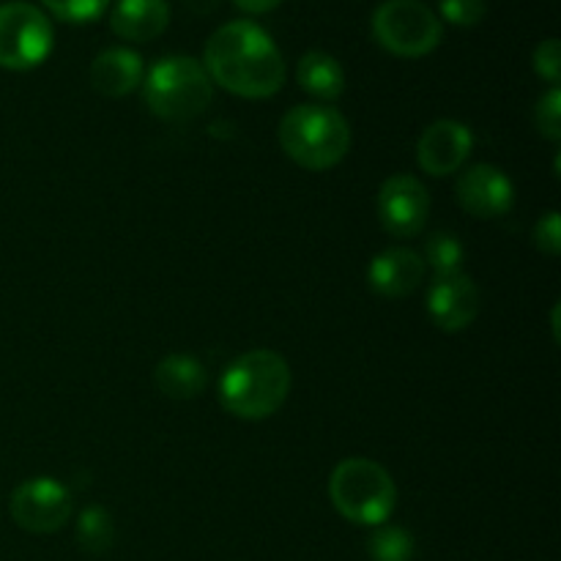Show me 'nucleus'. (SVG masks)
<instances>
[{
  "label": "nucleus",
  "instance_id": "obj_1",
  "mask_svg": "<svg viewBox=\"0 0 561 561\" xmlns=\"http://www.w3.org/2000/svg\"><path fill=\"white\" fill-rule=\"evenodd\" d=\"M211 82L241 99H268L283 88L285 60L274 38L250 20H233L211 33L203 53Z\"/></svg>",
  "mask_w": 561,
  "mask_h": 561
},
{
  "label": "nucleus",
  "instance_id": "obj_2",
  "mask_svg": "<svg viewBox=\"0 0 561 561\" xmlns=\"http://www.w3.org/2000/svg\"><path fill=\"white\" fill-rule=\"evenodd\" d=\"M290 367L277 351L255 348L241 354L219 378V403L228 414L247 422L268 420L288 400Z\"/></svg>",
  "mask_w": 561,
  "mask_h": 561
},
{
  "label": "nucleus",
  "instance_id": "obj_3",
  "mask_svg": "<svg viewBox=\"0 0 561 561\" xmlns=\"http://www.w3.org/2000/svg\"><path fill=\"white\" fill-rule=\"evenodd\" d=\"M279 146L305 170H329L345 159L351 148V126L340 110L307 102L288 110L279 121Z\"/></svg>",
  "mask_w": 561,
  "mask_h": 561
},
{
  "label": "nucleus",
  "instance_id": "obj_4",
  "mask_svg": "<svg viewBox=\"0 0 561 561\" xmlns=\"http://www.w3.org/2000/svg\"><path fill=\"white\" fill-rule=\"evenodd\" d=\"M214 85L201 60L186 55H168L157 60L142 77V102L157 118L184 124L206 113Z\"/></svg>",
  "mask_w": 561,
  "mask_h": 561
},
{
  "label": "nucleus",
  "instance_id": "obj_5",
  "mask_svg": "<svg viewBox=\"0 0 561 561\" xmlns=\"http://www.w3.org/2000/svg\"><path fill=\"white\" fill-rule=\"evenodd\" d=\"M329 499L345 520L359 526H381L398 504L392 474L370 458H348L329 477Z\"/></svg>",
  "mask_w": 561,
  "mask_h": 561
},
{
  "label": "nucleus",
  "instance_id": "obj_6",
  "mask_svg": "<svg viewBox=\"0 0 561 561\" xmlns=\"http://www.w3.org/2000/svg\"><path fill=\"white\" fill-rule=\"evenodd\" d=\"M373 36L398 58H425L442 44L444 25L422 0H383L373 14Z\"/></svg>",
  "mask_w": 561,
  "mask_h": 561
},
{
  "label": "nucleus",
  "instance_id": "obj_7",
  "mask_svg": "<svg viewBox=\"0 0 561 561\" xmlns=\"http://www.w3.org/2000/svg\"><path fill=\"white\" fill-rule=\"evenodd\" d=\"M53 44V22L42 9L25 0L0 3V69H36L49 58Z\"/></svg>",
  "mask_w": 561,
  "mask_h": 561
},
{
  "label": "nucleus",
  "instance_id": "obj_8",
  "mask_svg": "<svg viewBox=\"0 0 561 561\" xmlns=\"http://www.w3.org/2000/svg\"><path fill=\"white\" fill-rule=\"evenodd\" d=\"M9 507L16 526L33 535H53L64 529L75 513L69 488L53 477H33L16 485Z\"/></svg>",
  "mask_w": 561,
  "mask_h": 561
},
{
  "label": "nucleus",
  "instance_id": "obj_9",
  "mask_svg": "<svg viewBox=\"0 0 561 561\" xmlns=\"http://www.w3.org/2000/svg\"><path fill=\"white\" fill-rule=\"evenodd\" d=\"M427 214H431V195L414 175H389L378 190V219H381V228L394 239H411L422 233Z\"/></svg>",
  "mask_w": 561,
  "mask_h": 561
},
{
  "label": "nucleus",
  "instance_id": "obj_10",
  "mask_svg": "<svg viewBox=\"0 0 561 561\" xmlns=\"http://www.w3.org/2000/svg\"><path fill=\"white\" fill-rule=\"evenodd\" d=\"M455 195L466 214L477 219H499L510 214L515 203V186L496 164H471L458 175Z\"/></svg>",
  "mask_w": 561,
  "mask_h": 561
},
{
  "label": "nucleus",
  "instance_id": "obj_11",
  "mask_svg": "<svg viewBox=\"0 0 561 561\" xmlns=\"http://www.w3.org/2000/svg\"><path fill=\"white\" fill-rule=\"evenodd\" d=\"M471 148H474V135L469 126L453 118H442L422 131L420 142H416V162L427 175L444 179L463 168Z\"/></svg>",
  "mask_w": 561,
  "mask_h": 561
},
{
  "label": "nucleus",
  "instance_id": "obj_12",
  "mask_svg": "<svg viewBox=\"0 0 561 561\" xmlns=\"http://www.w3.org/2000/svg\"><path fill=\"white\" fill-rule=\"evenodd\" d=\"M427 316L442 332H463L480 316V288L466 274L436 277L427 290Z\"/></svg>",
  "mask_w": 561,
  "mask_h": 561
},
{
  "label": "nucleus",
  "instance_id": "obj_13",
  "mask_svg": "<svg viewBox=\"0 0 561 561\" xmlns=\"http://www.w3.org/2000/svg\"><path fill=\"white\" fill-rule=\"evenodd\" d=\"M425 272L427 266L420 252L409 250V247H389L370 261L367 283H370L373 294L383 296V299H403L420 288Z\"/></svg>",
  "mask_w": 561,
  "mask_h": 561
},
{
  "label": "nucleus",
  "instance_id": "obj_14",
  "mask_svg": "<svg viewBox=\"0 0 561 561\" xmlns=\"http://www.w3.org/2000/svg\"><path fill=\"white\" fill-rule=\"evenodd\" d=\"M142 77H146V66L135 49L110 47L99 53L91 64L93 91L110 99L129 96L142 85Z\"/></svg>",
  "mask_w": 561,
  "mask_h": 561
},
{
  "label": "nucleus",
  "instance_id": "obj_15",
  "mask_svg": "<svg viewBox=\"0 0 561 561\" xmlns=\"http://www.w3.org/2000/svg\"><path fill=\"white\" fill-rule=\"evenodd\" d=\"M168 0H118L110 14V27L126 42H153L170 25Z\"/></svg>",
  "mask_w": 561,
  "mask_h": 561
},
{
  "label": "nucleus",
  "instance_id": "obj_16",
  "mask_svg": "<svg viewBox=\"0 0 561 561\" xmlns=\"http://www.w3.org/2000/svg\"><path fill=\"white\" fill-rule=\"evenodd\" d=\"M153 383L170 400H195L206 392L208 373L195 356L170 354L153 370Z\"/></svg>",
  "mask_w": 561,
  "mask_h": 561
},
{
  "label": "nucleus",
  "instance_id": "obj_17",
  "mask_svg": "<svg viewBox=\"0 0 561 561\" xmlns=\"http://www.w3.org/2000/svg\"><path fill=\"white\" fill-rule=\"evenodd\" d=\"M296 80L310 96L321 99V102H334L345 91L343 64L323 49H310L301 55L299 66H296Z\"/></svg>",
  "mask_w": 561,
  "mask_h": 561
},
{
  "label": "nucleus",
  "instance_id": "obj_18",
  "mask_svg": "<svg viewBox=\"0 0 561 561\" xmlns=\"http://www.w3.org/2000/svg\"><path fill=\"white\" fill-rule=\"evenodd\" d=\"M115 542V524L113 515L107 513L99 504H91L80 513V520H77V546L85 553H107Z\"/></svg>",
  "mask_w": 561,
  "mask_h": 561
},
{
  "label": "nucleus",
  "instance_id": "obj_19",
  "mask_svg": "<svg viewBox=\"0 0 561 561\" xmlns=\"http://www.w3.org/2000/svg\"><path fill=\"white\" fill-rule=\"evenodd\" d=\"M422 261L425 266L433 268L436 277H455V274H463L466 263V250L460 244V239L455 233H433L425 241V252H422Z\"/></svg>",
  "mask_w": 561,
  "mask_h": 561
},
{
  "label": "nucleus",
  "instance_id": "obj_20",
  "mask_svg": "<svg viewBox=\"0 0 561 561\" xmlns=\"http://www.w3.org/2000/svg\"><path fill=\"white\" fill-rule=\"evenodd\" d=\"M367 551L373 561H411L414 559V537L400 526L381 524L373 531Z\"/></svg>",
  "mask_w": 561,
  "mask_h": 561
},
{
  "label": "nucleus",
  "instance_id": "obj_21",
  "mask_svg": "<svg viewBox=\"0 0 561 561\" xmlns=\"http://www.w3.org/2000/svg\"><path fill=\"white\" fill-rule=\"evenodd\" d=\"M42 3L64 22H93L102 16L110 0H42Z\"/></svg>",
  "mask_w": 561,
  "mask_h": 561
},
{
  "label": "nucleus",
  "instance_id": "obj_22",
  "mask_svg": "<svg viewBox=\"0 0 561 561\" xmlns=\"http://www.w3.org/2000/svg\"><path fill=\"white\" fill-rule=\"evenodd\" d=\"M535 124L537 131L542 137H548L551 142L561 140V91L559 85H553L546 96L537 102L535 110Z\"/></svg>",
  "mask_w": 561,
  "mask_h": 561
},
{
  "label": "nucleus",
  "instance_id": "obj_23",
  "mask_svg": "<svg viewBox=\"0 0 561 561\" xmlns=\"http://www.w3.org/2000/svg\"><path fill=\"white\" fill-rule=\"evenodd\" d=\"M442 16L458 27H474L485 20L488 0H442Z\"/></svg>",
  "mask_w": 561,
  "mask_h": 561
},
{
  "label": "nucleus",
  "instance_id": "obj_24",
  "mask_svg": "<svg viewBox=\"0 0 561 561\" xmlns=\"http://www.w3.org/2000/svg\"><path fill=\"white\" fill-rule=\"evenodd\" d=\"M535 71L548 80L551 85H559L561 77V47L557 38H546V42L537 44L535 49Z\"/></svg>",
  "mask_w": 561,
  "mask_h": 561
},
{
  "label": "nucleus",
  "instance_id": "obj_25",
  "mask_svg": "<svg viewBox=\"0 0 561 561\" xmlns=\"http://www.w3.org/2000/svg\"><path fill=\"white\" fill-rule=\"evenodd\" d=\"M535 244L537 250L546 252V255L557 257L561 252V225L559 214L548 211L546 217H540V222L535 225Z\"/></svg>",
  "mask_w": 561,
  "mask_h": 561
},
{
  "label": "nucleus",
  "instance_id": "obj_26",
  "mask_svg": "<svg viewBox=\"0 0 561 561\" xmlns=\"http://www.w3.org/2000/svg\"><path fill=\"white\" fill-rule=\"evenodd\" d=\"M241 11H250V14H266V11L277 9L283 0H233Z\"/></svg>",
  "mask_w": 561,
  "mask_h": 561
}]
</instances>
